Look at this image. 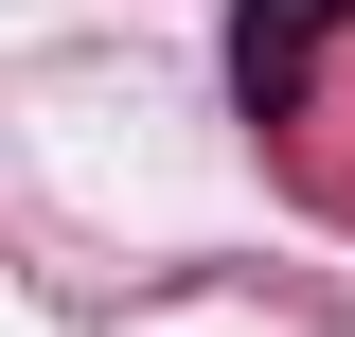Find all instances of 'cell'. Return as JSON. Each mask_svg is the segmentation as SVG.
<instances>
[{
	"instance_id": "6da1fadb",
	"label": "cell",
	"mask_w": 355,
	"mask_h": 337,
	"mask_svg": "<svg viewBox=\"0 0 355 337\" xmlns=\"http://www.w3.org/2000/svg\"><path fill=\"white\" fill-rule=\"evenodd\" d=\"M338 18H355V0H231V107H249V125H284Z\"/></svg>"
}]
</instances>
